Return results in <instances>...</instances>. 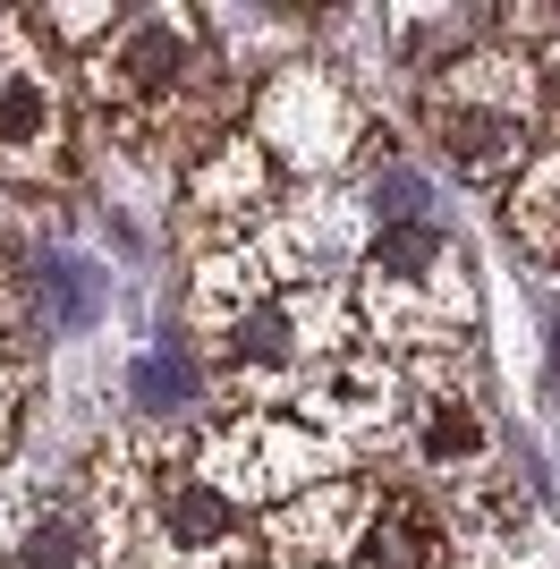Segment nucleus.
I'll return each mask as SVG.
<instances>
[{
    "instance_id": "nucleus-1",
    "label": "nucleus",
    "mask_w": 560,
    "mask_h": 569,
    "mask_svg": "<svg viewBox=\"0 0 560 569\" xmlns=\"http://www.w3.org/2000/svg\"><path fill=\"white\" fill-rule=\"evenodd\" d=\"M256 144L289 179H331V170H391V128H373L357 86L331 60H280L256 94Z\"/></svg>"
},
{
    "instance_id": "nucleus-2",
    "label": "nucleus",
    "mask_w": 560,
    "mask_h": 569,
    "mask_svg": "<svg viewBox=\"0 0 560 569\" xmlns=\"http://www.w3.org/2000/svg\"><path fill=\"white\" fill-rule=\"evenodd\" d=\"M340 459L349 451L323 442L298 408H212L204 417V476L238 510H280V501L314 493L331 476H349Z\"/></svg>"
},
{
    "instance_id": "nucleus-3",
    "label": "nucleus",
    "mask_w": 560,
    "mask_h": 569,
    "mask_svg": "<svg viewBox=\"0 0 560 569\" xmlns=\"http://www.w3.org/2000/svg\"><path fill=\"white\" fill-rule=\"evenodd\" d=\"M212 26L187 18V9H144V18H119V34L86 60V94L102 102V119H153L162 128L196 77L212 69Z\"/></svg>"
},
{
    "instance_id": "nucleus-4",
    "label": "nucleus",
    "mask_w": 560,
    "mask_h": 569,
    "mask_svg": "<svg viewBox=\"0 0 560 569\" xmlns=\"http://www.w3.org/2000/svg\"><path fill=\"white\" fill-rule=\"evenodd\" d=\"M366 247H373V221H366V204H349L340 188L280 196L272 221L256 230V256H263V272H272V289L349 281V272H366Z\"/></svg>"
},
{
    "instance_id": "nucleus-5",
    "label": "nucleus",
    "mask_w": 560,
    "mask_h": 569,
    "mask_svg": "<svg viewBox=\"0 0 560 569\" xmlns=\"http://www.w3.org/2000/svg\"><path fill=\"white\" fill-rule=\"evenodd\" d=\"M289 196V170L256 144V128L221 137L212 153L179 170V204H187V230L204 247H256V230L272 221V204Z\"/></svg>"
},
{
    "instance_id": "nucleus-6",
    "label": "nucleus",
    "mask_w": 560,
    "mask_h": 569,
    "mask_svg": "<svg viewBox=\"0 0 560 569\" xmlns=\"http://www.w3.org/2000/svg\"><path fill=\"white\" fill-rule=\"evenodd\" d=\"M298 417L323 442H340V451H357V442H391L399 417H408V366L399 357H382L366 340V349H340V357H314L298 382Z\"/></svg>"
},
{
    "instance_id": "nucleus-7",
    "label": "nucleus",
    "mask_w": 560,
    "mask_h": 569,
    "mask_svg": "<svg viewBox=\"0 0 560 569\" xmlns=\"http://www.w3.org/2000/svg\"><path fill=\"white\" fill-rule=\"evenodd\" d=\"M373 501H382V476H331L314 493L263 510V527H256L263 569H349L373 527Z\"/></svg>"
},
{
    "instance_id": "nucleus-8",
    "label": "nucleus",
    "mask_w": 560,
    "mask_h": 569,
    "mask_svg": "<svg viewBox=\"0 0 560 569\" xmlns=\"http://www.w3.org/2000/svg\"><path fill=\"white\" fill-rule=\"evenodd\" d=\"M391 451L408 468V485H433V493L492 468V426H484L476 382H408V417H399Z\"/></svg>"
},
{
    "instance_id": "nucleus-9",
    "label": "nucleus",
    "mask_w": 560,
    "mask_h": 569,
    "mask_svg": "<svg viewBox=\"0 0 560 569\" xmlns=\"http://www.w3.org/2000/svg\"><path fill=\"white\" fill-rule=\"evenodd\" d=\"M424 137L442 144V162L459 170L467 188L510 196L536 162V119L527 111H492V102H459L442 86H424Z\"/></svg>"
},
{
    "instance_id": "nucleus-10",
    "label": "nucleus",
    "mask_w": 560,
    "mask_h": 569,
    "mask_svg": "<svg viewBox=\"0 0 560 569\" xmlns=\"http://www.w3.org/2000/svg\"><path fill=\"white\" fill-rule=\"evenodd\" d=\"M77 128H69V94L51 60H34V43H18V60L0 69V170L9 179H43V170H77Z\"/></svg>"
},
{
    "instance_id": "nucleus-11",
    "label": "nucleus",
    "mask_w": 560,
    "mask_h": 569,
    "mask_svg": "<svg viewBox=\"0 0 560 569\" xmlns=\"http://www.w3.org/2000/svg\"><path fill=\"white\" fill-rule=\"evenodd\" d=\"M349 569H459V527H450V501L433 485H408L391 476L382 501H373V527L357 545Z\"/></svg>"
},
{
    "instance_id": "nucleus-12",
    "label": "nucleus",
    "mask_w": 560,
    "mask_h": 569,
    "mask_svg": "<svg viewBox=\"0 0 560 569\" xmlns=\"http://www.w3.org/2000/svg\"><path fill=\"white\" fill-rule=\"evenodd\" d=\"M263 298H280V289H272L256 247H204V263L187 272V332L221 340V332H238Z\"/></svg>"
},
{
    "instance_id": "nucleus-13",
    "label": "nucleus",
    "mask_w": 560,
    "mask_h": 569,
    "mask_svg": "<svg viewBox=\"0 0 560 569\" xmlns=\"http://www.w3.org/2000/svg\"><path fill=\"white\" fill-rule=\"evenodd\" d=\"M501 221H510L527 263L560 272V153H536V162H527V179L501 196Z\"/></svg>"
},
{
    "instance_id": "nucleus-14",
    "label": "nucleus",
    "mask_w": 560,
    "mask_h": 569,
    "mask_svg": "<svg viewBox=\"0 0 560 569\" xmlns=\"http://www.w3.org/2000/svg\"><path fill=\"white\" fill-rule=\"evenodd\" d=\"M450 256H459V247H450L442 221H399V230H373L366 272H373V281H433Z\"/></svg>"
},
{
    "instance_id": "nucleus-15",
    "label": "nucleus",
    "mask_w": 560,
    "mask_h": 569,
    "mask_svg": "<svg viewBox=\"0 0 560 569\" xmlns=\"http://www.w3.org/2000/svg\"><path fill=\"white\" fill-rule=\"evenodd\" d=\"M34 298H43V323H93L102 281H93V263H77V256H43L34 263Z\"/></svg>"
},
{
    "instance_id": "nucleus-16",
    "label": "nucleus",
    "mask_w": 560,
    "mask_h": 569,
    "mask_svg": "<svg viewBox=\"0 0 560 569\" xmlns=\"http://www.w3.org/2000/svg\"><path fill=\"white\" fill-rule=\"evenodd\" d=\"M26 426H34V366L0 357V476H9V459H18Z\"/></svg>"
},
{
    "instance_id": "nucleus-17",
    "label": "nucleus",
    "mask_w": 560,
    "mask_h": 569,
    "mask_svg": "<svg viewBox=\"0 0 560 569\" xmlns=\"http://www.w3.org/2000/svg\"><path fill=\"white\" fill-rule=\"evenodd\" d=\"M18 527H26V493L0 476V552H18Z\"/></svg>"
}]
</instances>
